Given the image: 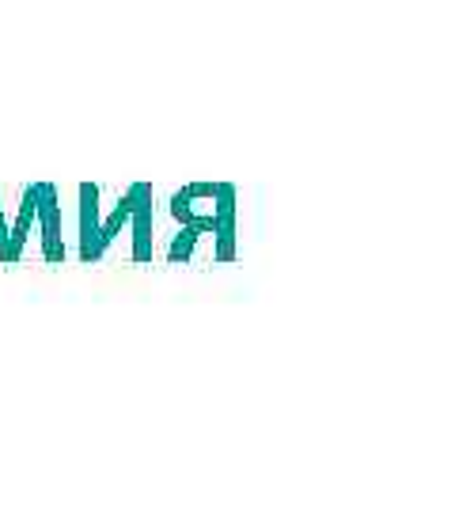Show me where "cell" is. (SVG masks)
Listing matches in <instances>:
<instances>
[{"mask_svg":"<svg viewBox=\"0 0 455 512\" xmlns=\"http://www.w3.org/2000/svg\"><path fill=\"white\" fill-rule=\"evenodd\" d=\"M76 232H80V247L76 255L84 266L103 262L107 251L118 243V236H129V258L133 262H152L156 251V194L152 183H133L118 194V202L110 213H103V186L80 183L76 186Z\"/></svg>","mask_w":455,"mask_h":512,"instance_id":"cell-1","label":"cell"},{"mask_svg":"<svg viewBox=\"0 0 455 512\" xmlns=\"http://www.w3.org/2000/svg\"><path fill=\"white\" fill-rule=\"evenodd\" d=\"M167 213L182 228H198L213 239V262L236 258V186L232 183H190L171 194Z\"/></svg>","mask_w":455,"mask_h":512,"instance_id":"cell-2","label":"cell"},{"mask_svg":"<svg viewBox=\"0 0 455 512\" xmlns=\"http://www.w3.org/2000/svg\"><path fill=\"white\" fill-rule=\"evenodd\" d=\"M4 239H8V217H4V209H0V251H4Z\"/></svg>","mask_w":455,"mask_h":512,"instance_id":"cell-5","label":"cell"},{"mask_svg":"<svg viewBox=\"0 0 455 512\" xmlns=\"http://www.w3.org/2000/svg\"><path fill=\"white\" fill-rule=\"evenodd\" d=\"M201 232L198 228H182L179 236L171 239V247H167V262H175V266H179V262H190V258L198 255V243H201Z\"/></svg>","mask_w":455,"mask_h":512,"instance_id":"cell-4","label":"cell"},{"mask_svg":"<svg viewBox=\"0 0 455 512\" xmlns=\"http://www.w3.org/2000/svg\"><path fill=\"white\" fill-rule=\"evenodd\" d=\"M31 190V205H35V232H38V251L50 266L65 262V236H61V194L54 183H35Z\"/></svg>","mask_w":455,"mask_h":512,"instance_id":"cell-3","label":"cell"}]
</instances>
